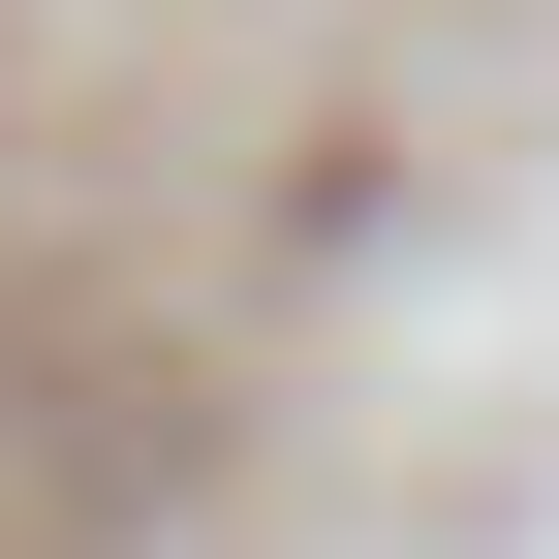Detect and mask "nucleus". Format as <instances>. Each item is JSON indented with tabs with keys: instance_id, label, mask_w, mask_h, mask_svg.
Returning a JSON list of instances; mask_svg holds the SVG:
<instances>
[]
</instances>
